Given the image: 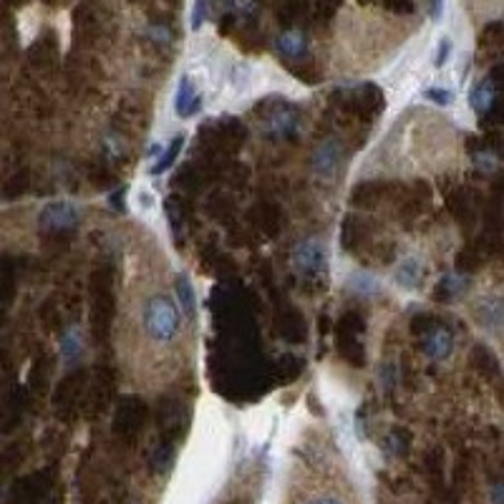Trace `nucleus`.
Segmentation results:
<instances>
[{"label":"nucleus","instance_id":"4","mask_svg":"<svg viewBox=\"0 0 504 504\" xmlns=\"http://www.w3.org/2000/svg\"><path fill=\"white\" fill-rule=\"evenodd\" d=\"M81 220L78 210L71 205V202H50L41 210L38 222L41 227L48 230V232H61V230H73Z\"/></svg>","mask_w":504,"mask_h":504},{"label":"nucleus","instance_id":"21","mask_svg":"<svg viewBox=\"0 0 504 504\" xmlns=\"http://www.w3.org/2000/svg\"><path fill=\"white\" fill-rule=\"evenodd\" d=\"M136 200H139V205L144 207V210H151V207L156 205L154 197H149V192H146V189H141V192L136 194Z\"/></svg>","mask_w":504,"mask_h":504},{"label":"nucleus","instance_id":"8","mask_svg":"<svg viewBox=\"0 0 504 504\" xmlns=\"http://www.w3.org/2000/svg\"><path fill=\"white\" fill-rule=\"evenodd\" d=\"M174 300L182 308V316L187 321H194L197 318V293H194V285L189 283V277L184 272H179L174 277Z\"/></svg>","mask_w":504,"mask_h":504},{"label":"nucleus","instance_id":"7","mask_svg":"<svg viewBox=\"0 0 504 504\" xmlns=\"http://www.w3.org/2000/svg\"><path fill=\"white\" fill-rule=\"evenodd\" d=\"M451 348H454V336H451L446 328H434V331L427 333V338H424V353L431 360L449 358Z\"/></svg>","mask_w":504,"mask_h":504},{"label":"nucleus","instance_id":"1","mask_svg":"<svg viewBox=\"0 0 504 504\" xmlns=\"http://www.w3.org/2000/svg\"><path fill=\"white\" fill-rule=\"evenodd\" d=\"M184 316L177 300L164 290L149 293L139 308V328L154 345H174L182 336Z\"/></svg>","mask_w":504,"mask_h":504},{"label":"nucleus","instance_id":"15","mask_svg":"<svg viewBox=\"0 0 504 504\" xmlns=\"http://www.w3.org/2000/svg\"><path fill=\"white\" fill-rule=\"evenodd\" d=\"M182 146H184V136H177L172 144L166 146V149L159 154L156 164L151 166V174H154V177H159V174H164L166 169H172L174 161H177V156H179V151H182Z\"/></svg>","mask_w":504,"mask_h":504},{"label":"nucleus","instance_id":"20","mask_svg":"<svg viewBox=\"0 0 504 504\" xmlns=\"http://www.w3.org/2000/svg\"><path fill=\"white\" fill-rule=\"evenodd\" d=\"M451 53V41L449 38H441V43H439V53H436V68H441L444 63H446V58H449Z\"/></svg>","mask_w":504,"mask_h":504},{"label":"nucleus","instance_id":"17","mask_svg":"<svg viewBox=\"0 0 504 504\" xmlns=\"http://www.w3.org/2000/svg\"><path fill=\"white\" fill-rule=\"evenodd\" d=\"M174 461V451L169 449V446H159V449L151 451V469L159 471V474H164L169 466H172Z\"/></svg>","mask_w":504,"mask_h":504},{"label":"nucleus","instance_id":"10","mask_svg":"<svg viewBox=\"0 0 504 504\" xmlns=\"http://www.w3.org/2000/svg\"><path fill=\"white\" fill-rule=\"evenodd\" d=\"M394 280L401 285V288L416 290L424 280L422 260H416V257H406V260H401L399 265H396V270H394Z\"/></svg>","mask_w":504,"mask_h":504},{"label":"nucleus","instance_id":"12","mask_svg":"<svg viewBox=\"0 0 504 504\" xmlns=\"http://www.w3.org/2000/svg\"><path fill=\"white\" fill-rule=\"evenodd\" d=\"M81 353H83L81 333H78V328H68V331L63 333V338H61V355H63V360H66L68 366H71V363H78Z\"/></svg>","mask_w":504,"mask_h":504},{"label":"nucleus","instance_id":"23","mask_svg":"<svg viewBox=\"0 0 504 504\" xmlns=\"http://www.w3.org/2000/svg\"><path fill=\"white\" fill-rule=\"evenodd\" d=\"M431 18H441V0H434V8H431Z\"/></svg>","mask_w":504,"mask_h":504},{"label":"nucleus","instance_id":"3","mask_svg":"<svg viewBox=\"0 0 504 504\" xmlns=\"http://www.w3.org/2000/svg\"><path fill=\"white\" fill-rule=\"evenodd\" d=\"M343 159H345L343 141L336 136L326 139V141L318 144L316 154H313V174H316L318 179H333L341 172Z\"/></svg>","mask_w":504,"mask_h":504},{"label":"nucleus","instance_id":"24","mask_svg":"<svg viewBox=\"0 0 504 504\" xmlns=\"http://www.w3.org/2000/svg\"><path fill=\"white\" fill-rule=\"evenodd\" d=\"M494 499H497V502H502L504 499V484H497V489H494Z\"/></svg>","mask_w":504,"mask_h":504},{"label":"nucleus","instance_id":"9","mask_svg":"<svg viewBox=\"0 0 504 504\" xmlns=\"http://www.w3.org/2000/svg\"><path fill=\"white\" fill-rule=\"evenodd\" d=\"M469 104L477 114L487 117V111L497 104V86H494L492 78H482L479 83H474V89L469 94Z\"/></svg>","mask_w":504,"mask_h":504},{"label":"nucleus","instance_id":"25","mask_svg":"<svg viewBox=\"0 0 504 504\" xmlns=\"http://www.w3.org/2000/svg\"><path fill=\"white\" fill-rule=\"evenodd\" d=\"M0 497H3V487H0Z\"/></svg>","mask_w":504,"mask_h":504},{"label":"nucleus","instance_id":"2","mask_svg":"<svg viewBox=\"0 0 504 504\" xmlns=\"http://www.w3.org/2000/svg\"><path fill=\"white\" fill-rule=\"evenodd\" d=\"M293 267L303 277H318L328 270V247L316 237H305L293 250Z\"/></svg>","mask_w":504,"mask_h":504},{"label":"nucleus","instance_id":"13","mask_svg":"<svg viewBox=\"0 0 504 504\" xmlns=\"http://www.w3.org/2000/svg\"><path fill=\"white\" fill-rule=\"evenodd\" d=\"M295 129H298V117H295L293 111H280V114L270 117V122H267V134H270V136H277V139L288 136V134H293Z\"/></svg>","mask_w":504,"mask_h":504},{"label":"nucleus","instance_id":"22","mask_svg":"<svg viewBox=\"0 0 504 504\" xmlns=\"http://www.w3.org/2000/svg\"><path fill=\"white\" fill-rule=\"evenodd\" d=\"M305 504H343V502H338V499H331V497H323V499H311V502H305Z\"/></svg>","mask_w":504,"mask_h":504},{"label":"nucleus","instance_id":"19","mask_svg":"<svg viewBox=\"0 0 504 504\" xmlns=\"http://www.w3.org/2000/svg\"><path fill=\"white\" fill-rule=\"evenodd\" d=\"M205 18H207L205 0H194V11H192V28L194 31H200V28L205 26Z\"/></svg>","mask_w":504,"mask_h":504},{"label":"nucleus","instance_id":"6","mask_svg":"<svg viewBox=\"0 0 504 504\" xmlns=\"http://www.w3.org/2000/svg\"><path fill=\"white\" fill-rule=\"evenodd\" d=\"M477 321L489 331H499L504 328V295H487L474 305Z\"/></svg>","mask_w":504,"mask_h":504},{"label":"nucleus","instance_id":"14","mask_svg":"<svg viewBox=\"0 0 504 504\" xmlns=\"http://www.w3.org/2000/svg\"><path fill=\"white\" fill-rule=\"evenodd\" d=\"M348 288L360 298H371V295H376L381 290V285H378V280L371 272H353L348 277Z\"/></svg>","mask_w":504,"mask_h":504},{"label":"nucleus","instance_id":"5","mask_svg":"<svg viewBox=\"0 0 504 504\" xmlns=\"http://www.w3.org/2000/svg\"><path fill=\"white\" fill-rule=\"evenodd\" d=\"M200 109H202V94L197 91V86L192 83V78L184 73V76L179 78L177 94H174V111H177V117L189 119V117H194Z\"/></svg>","mask_w":504,"mask_h":504},{"label":"nucleus","instance_id":"16","mask_svg":"<svg viewBox=\"0 0 504 504\" xmlns=\"http://www.w3.org/2000/svg\"><path fill=\"white\" fill-rule=\"evenodd\" d=\"M466 288H469V280H466V275H461V272H451V275H446L441 280V285H439V293H441V298L451 300V298H456V295L464 293Z\"/></svg>","mask_w":504,"mask_h":504},{"label":"nucleus","instance_id":"11","mask_svg":"<svg viewBox=\"0 0 504 504\" xmlns=\"http://www.w3.org/2000/svg\"><path fill=\"white\" fill-rule=\"evenodd\" d=\"M275 48L285 58H303L308 53V38L300 31H285L275 38Z\"/></svg>","mask_w":504,"mask_h":504},{"label":"nucleus","instance_id":"18","mask_svg":"<svg viewBox=\"0 0 504 504\" xmlns=\"http://www.w3.org/2000/svg\"><path fill=\"white\" fill-rule=\"evenodd\" d=\"M424 96H427L429 101H434V104L439 106H449L451 101H454V96H451L449 89H439V86H431V89L424 91Z\"/></svg>","mask_w":504,"mask_h":504}]
</instances>
